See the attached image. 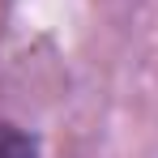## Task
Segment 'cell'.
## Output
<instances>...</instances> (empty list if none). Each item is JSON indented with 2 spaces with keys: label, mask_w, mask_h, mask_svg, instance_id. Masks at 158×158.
Returning a JSON list of instances; mask_svg holds the SVG:
<instances>
[{
  "label": "cell",
  "mask_w": 158,
  "mask_h": 158,
  "mask_svg": "<svg viewBox=\"0 0 158 158\" xmlns=\"http://www.w3.org/2000/svg\"><path fill=\"white\" fill-rule=\"evenodd\" d=\"M0 158H39L34 150V137H26L13 124H0Z\"/></svg>",
  "instance_id": "1"
}]
</instances>
